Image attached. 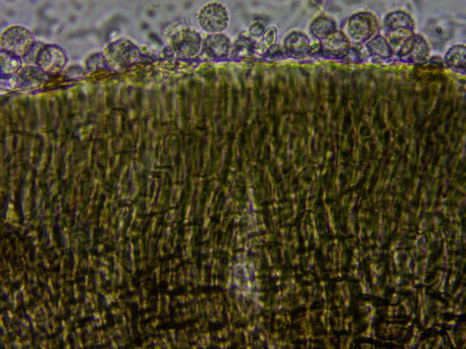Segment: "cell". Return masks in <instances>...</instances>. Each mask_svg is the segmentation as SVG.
<instances>
[{
  "instance_id": "cell-1",
  "label": "cell",
  "mask_w": 466,
  "mask_h": 349,
  "mask_svg": "<svg viewBox=\"0 0 466 349\" xmlns=\"http://www.w3.org/2000/svg\"><path fill=\"white\" fill-rule=\"evenodd\" d=\"M198 19L203 29L215 32L221 30L226 25V15L221 5L210 3L202 8Z\"/></svg>"
},
{
  "instance_id": "cell-2",
  "label": "cell",
  "mask_w": 466,
  "mask_h": 349,
  "mask_svg": "<svg viewBox=\"0 0 466 349\" xmlns=\"http://www.w3.org/2000/svg\"><path fill=\"white\" fill-rule=\"evenodd\" d=\"M336 100V91L335 84L334 81H332L330 84V100L335 101Z\"/></svg>"
}]
</instances>
